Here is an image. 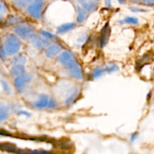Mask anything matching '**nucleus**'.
Listing matches in <instances>:
<instances>
[{
	"mask_svg": "<svg viewBox=\"0 0 154 154\" xmlns=\"http://www.w3.org/2000/svg\"><path fill=\"white\" fill-rule=\"evenodd\" d=\"M6 55L12 56L17 54L21 48V42L17 35L8 34L5 36L3 45Z\"/></svg>",
	"mask_w": 154,
	"mask_h": 154,
	"instance_id": "1",
	"label": "nucleus"
},
{
	"mask_svg": "<svg viewBox=\"0 0 154 154\" xmlns=\"http://www.w3.org/2000/svg\"><path fill=\"white\" fill-rule=\"evenodd\" d=\"M44 3H45L44 0H32L26 9L29 14L36 19L41 18Z\"/></svg>",
	"mask_w": 154,
	"mask_h": 154,
	"instance_id": "2",
	"label": "nucleus"
},
{
	"mask_svg": "<svg viewBox=\"0 0 154 154\" xmlns=\"http://www.w3.org/2000/svg\"><path fill=\"white\" fill-rule=\"evenodd\" d=\"M63 66H64L65 68L67 69L68 72L70 73L71 76H72V78H74L75 79L79 80V81L82 79V70H81V66H80L79 64L75 61V59L70 60V61L68 62L67 63H66V64L63 65Z\"/></svg>",
	"mask_w": 154,
	"mask_h": 154,
	"instance_id": "3",
	"label": "nucleus"
},
{
	"mask_svg": "<svg viewBox=\"0 0 154 154\" xmlns=\"http://www.w3.org/2000/svg\"><path fill=\"white\" fill-rule=\"evenodd\" d=\"M14 32L24 40H29L35 36L33 29L26 25L17 26L14 28Z\"/></svg>",
	"mask_w": 154,
	"mask_h": 154,
	"instance_id": "4",
	"label": "nucleus"
},
{
	"mask_svg": "<svg viewBox=\"0 0 154 154\" xmlns=\"http://www.w3.org/2000/svg\"><path fill=\"white\" fill-rule=\"evenodd\" d=\"M31 40L32 46L37 50H43L49 46V42L42 36L35 35Z\"/></svg>",
	"mask_w": 154,
	"mask_h": 154,
	"instance_id": "5",
	"label": "nucleus"
},
{
	"mask_svg": "<svg viewBox=\"0 0 154 154\" xmlns=\"http://www.w3.org/2000/svg\"><path fill=\"white\" fill-rule=\"evenodd\" d=\"M32 79V76L29 74H24L14 78V84L17 88L22 89L26 84L29 83Z\"/></svg>",
	"mask_w": 154,
	"mask_h": 154,
	"instance_id": "6",
	"label": "nucleus"
},
{
	"mask_svg": "<svg viewBox=\"0 0 154 154\" xmlns=\"http://www.w3.org/2000/svg\"><path fill=\"white\" fill-rule=\"evenodd\" d=\"M110 33H111V30H110L109 25L108 23H107L102 29L100 39H99V46L101 48H103L107 45L110 37Z\"/></svg>",
	"mask_w": 154,
	"mask_h": 154,
	"instance_id": "7",
	"label": "nucleus"
},
{
	"mask_svg": "<svg viewBox=\"0 0 154 154\" xmlns=\"http://www.w3.org/2000/svg\"><path fill=\"white\" fill-rule=\"evenodd\" d=\"M62 51V48L58 44H54L52 45H50L47 48L45 51V56L48 58H54L57 55H58Z\"/></svg>",
	"mask_w": 154,
	"mask_h": 154,
	"instance_id": "8",
	"label": "nucleus"
},
{
	"mask_svg": "<svg viewBox=\"0 0 154 154\" xmlns=\"http://www.w3.org/2000/svg\"><path fill=\"white\" fill-rule=\"evenodd\" d=\"M78 2L81 5L83 9L87 12H92L97 8V2L93 0H78Z\"/></svg>",
	"mask_w": 154,
	"mask_h": 154,
	"instance_id": "9",
	"label": "nucleus"
},
{
	"mask_svg": "<svg viewBox=\"0 0 154 154\" xmlns=\"http://www.w3.org/2000/svg\"><path fill=\"white\" fill-rule=\"evenodd\" d=\"M50 98L48 97V95L42 94L40 95L38 99L34 103V105L37 108H48V102H49Z\"/></svg>",
	"mask_w": 154,
	"mask_h": 154,
	"instance_id": "10",
	"label": "nucleus"
},
{
	"mask_svg": "<svg viewBox=\"0 0 154 154\" xmlns=\"http://www.w3.org/2000/svg\"><path fill=\"white\" fill-rule=\"evenodd\" d=\"M75 27H76V23H63L60 25V26L57 27V34H63V33H66L67 32L74 29Z\"/></svg>",
	"mask_w": 154,
	"mask_h": 154,
	"instance_id": "11",
	"label": "nucleus"
},
{
	"mask_svg": "<svg viewBox=\"0 0 154 154\" xmlns=\"http://www.w3.org/2000/svg\"><path fill=\"white\" fill-rule=\"evenodd\" d=\"M73 59L75 58H74V56L72 53L69 52V51H64V52L60 54V56L57 58V61L61 63V64L65 65L70 60H73Z\"/></svg>",
	"mask_w": 154,
	"mask_h": 154,
	"instance_id": "12",
	"label": "nucleus"
},
{
	"mask_svg": "<svg viewBox=\"0 0 154 154\" xmlns=\"http://www.w3.org/2000/svg\"><path fill=\"white\" fill-rule=\"evenodd\" d=\"M11 73L13 76L15 78L20 75L26 74V69L25 66H22V65H16V66H13L11 69Z\"/></svg>",
	"mask_w": 154,
	"mask_h": 154,
	"instance_id": "13",
	"label": "nucleus"
},
{
	"mask_svg": "<svg viewBox=\"0 0 154 154\" xmlns=\"http://www.w3.org/2000/svg\"><path fill=\"white\" fill-rule=\"evenodd\" d=\"M9 116L8 107L4 103L0 102V123L5 121Z\"/></svg>",
	"mask_w": 154,
	"mask_h": 154,
	"instance_id": "14",
	"label": "nucleus"
},
{
	"mask_svg": "<svg viewBox=\"0 0 154 154\" xmlns=\"http://www.w3.org/2000/svg\"><path fill=\"white\" fill-rule=\"evenodd\" d=\"M78 94H79V90L76 87H74L72 89V90L71 91L70 94L68 96L67 99L66 100V104L67 105H71L74 102V101L76 99V98L78 97Z\"/></svg>",
	"mask_w": 154,
	"mask_h": 154,
	"instance_id": "15",
	"label": "nucleus"
},
{
	"mask_svg": "<svg viewBox=\"0 0 154 154\" xmlns=\"http://www.w3.org/2000/svg\"><path fill=\"white\" fill-rule=\"evenodd\" d=\"M26 63V57L23 54H17L11 61V64L13 66H16V65L24 66Z\"/></svg>",
	"mask_w": 154,
	"mask_h": 154,
	"instance_id": "16",
	"label": "nucleus"
},
{
	"mask_svg": "<svg viewBox=\"0 0 154 154\" xmlns=\"http://www.w3.org/2000/svg\"><path fill=\"white\" fill-rule=\"evenodd\" d=\"M18 154H52L48 151H45V150H18Z\"/></svg>",
	"mask_w": 154,
	"mask_h": 154,
	"instance_id": "17",
	"label": "nucleus"
},
{
	"mask_svg": "<svg viewBox=\"0 0 154 154\" xmlns=\"http://www.w3.org/2000/svg\"><path fill=\"white\" fill-rule=\"evenodd\" d=\"M86 20V11L81 7H78V17H77V22L81 23Z\"/></svg>",
	"mask_w": 154,
	"mask_h": 154,
	"instance_id": "18",
	"label": "nucleus"
},
{
	"mask_svg": "<svg viewBox=\"0 0 154 154\" xmlns=\"http://www.w3.org/2000/svg\"><path fill=\"white\" fill-rule=\"evenodd\" d=\"M104 70H105V72H107V73H113L119 70V66L114 63H110L105 66Z\"/></svg>",
	"mask_w": 154,
	"mask_h": 154,
	"instance_id": "19",
	"label": "nucleus"
},
{
	"mask_svg": "<svg viewBox=\"0 0 154 154\" xmlns=\"http://www.w3.org/2000/svg\"><path fill=\"white\" fill-rule=\"evenodd\" d=\"M32 2V0H15L14 4L17 7L20 8H23L28 7L30 3Z\"/></svg>",
	"mask_w": 154,
	"mask_h": 154,
	"instance_id": "20",
	"label": "nucleus"
},
{
	"mask_svg": "<svg viewBox=\"0 0 154 154\" xmlns=\"http://www.w3.org/2000/svg\"><path fill=\"white\" fill-rule=\"evenodd\" d=\"M8 11L7 5L5 4V2L0 1V21L2 20L3 17L6 14Z\"/></svg>",
	"mask_w": 154,
	"mask_h": 154,
	"instance_id": "21",
	"label": "nucleus"
},
{
	"mask_svg": "<svg viewBox=\"0 0 154 154\" xmlns=\"http://www.w3.org/2000/svg\"><path fill=\"white\" fill-rule=\"evenodd\" d=\"M121 23H128V24H137L138 23V20L134 17H127L123 20H120Z\"/></svg>",
	"mask_w": 154,
	"mask_h": 154,
	"instance_id": "22",
	"label": "nucleus"
},
{
	"mask_svg": "<svg viewBox=\"0 0 154 154\" xmlns=\"http://www.w3.org/2000/svg\"><path fill=\"white\" fill-rule=\"evenodd\" d=\"M104 73H105V70H104V69L98 67L93 70L92 75H93V78H100V77H102Z\"/></svg>",
	"mask_w": 154,
	"mask_h": 154,
	"instance_id": "23",
	"label": "nucleus"
},
{
	"mask_svg": "<svg viewBox=\"0 0 154 154\" xmlns=\"http://www.w3.org/2000/svg\"><path fill=\"white\" fill-rule=\"evenodd\" d=\"M40 33L42 34V35L43 36V38H48V39H54L55 38V35L52 33L46 31V30H41Z\"/></svg>",
	"mask_w": 154,
	"mask_h": 154,
	"instance_id": "24",
	"label": "nucleus"
},
{
	"mask_svg": "<svg viewBox=\"0 0 154 154\" xmlns=\"http://www.w3.org/2000/svg\"><path fill=\"white\" fill-rule=\"evenodd\" d=\"M20 21V19L17 16H11L8 18L7 20V23L8 25H12V24H15V23H17L18 22Z\"/></svg>",
	"mask_w": 154,
	"mask_h": 154,
	"instance_id": "25",
	"label": "nucleus"
},
{
	"mask_svg": "<svg viewBox=\"0 0 154 154\" xmlns=\"http://www.w3.org/2000/svg\"><path fill=\"white\" fill-rule=\"evenodd\" d=\"M0 85L2 86L3 90H4L5 93H10V87H9L8 83H6L5 81H0Z\"/></svg>",
	"mask_w": 154,
	"mask_h": 154,
	"instance_id": "26",
	"label": "nucleus"
},
{
	"mask_svg": "<svg viewBox=\"0 0 154 154\" xmlns=\"http://www.w3.org/2000/svg\"><path fill=\"white\" fill-rule=\"evenodd\" d=\"M56 107H57V102H55V100H54L52 99H50L48 105V108L52 109V108H55Z\"/></svg>",
	"mask_w": 154,
	"mask_h": 154,
	"instance_id": "27",
	"label": "nucleus"
},
{
	"mask_svg": "<svg viewBox=\"0 0 154 154\" xmlns=\"http://www.w3.org/2000/svg\"><path fill=\"white\" fill-rule=\"evenodd\" d=\"M0 57H1V58L3 60H5L6 54L3 47H0Z\"/></svg>",
	"mask_w": 154,
	"mask_h": 154,
	"instance_id": "28",
	"label": "nucleus"
},
{
	"mask_svg": "<svg viewBox=\"0 0 154 154\" xmlns=\"http://www.w3.org/2000/svg\"><path fill=\"white\" fill-rule=\"evenodd\" d=\"M130 10L133 12H144V11H146V10H144V9H141V8H135V7L130 8Z\"/></svg>",
	"mask_w": 154,
	"mask_h": 154,
	"instance_id": "29",
	"label": "nucleus"
},
{
	"mask_svg": "<svg viewBox=\"0 0 154 154\" xmlns=\"http://www.w3.org/2000/svg\"><path fill=\"white\" fill-rule=\"evenodd\" d=\"M18 114H21V115H25V116H26V117H29V116H30L29 113L26 112V111H19V112H18Z\"/></svg>",
	"mask_w": 154,
	"mask_h": 154,
	"instance_id": "30",
	"label": "nucleus"
},
{
	"mask_svg": "<svg viewBox=\"0 0 154 154\" xmlns=\"http://www.w3.org/2000/svg\"><path fill=\"white\" fill-rule=\"evenodd\" d=\"M105 5L108 8H111V0H105Z\"/></svg>",
	"mask_w": 154,
	"mask_h": 154,
	"instance_id": "31",
	"label": "nucleus"
},
{
	"mask_svg": "<svg viewBox=\"0 0 154 154\" xmlns=\"http://www.w3.org/2000/svg\"><path fill=\"white\" fill-rule=\"evenodd\" d=\"M137 135H137L136 133H135V134H133V135H132V136H131V141H135V140L137 138Z\"/></svg>",
	"mask_w": 154,
	"mask_h": 154,
	"instance_id": "32",
	"label": "nucleus"
},
{
	"mask_svg": "<svg viewBox=\"0 0 154 154\" xmlns=\"http://www.w3.org/2000/svg\"><path fill=\"white\" fill-rule=\"evenodd\" d=\"M154 0H143L144 3H147V4H150V3H153Z\"/></svg>",
	"mask_w": 154,
	"mask_h": 154,
	"instance_id": "33",
	"label": "nucleus"
},
{
	"mask_svg": "<svg viewBox=\"0 0 154 154\" xmlns=\"http://www.w3.org/2000/svg\"><path fill=\"white\" fill-rule=\"evenodd\" d=\"M117 1H118L120 3H121V4H123V3H125V0H117Z\"/></svg>",
	"mask_w": 154,
	"mask_h": 154,
	"instance_id": "34",
	"label": "nucleus"
},
{
	"mask_svg": "<svg viewBox=\"0 0 154 154\" xmlns=\"http://www.w3.org/2000/svg\"><path fill=\"white\" fill-rule=\"evenodd\" d=\"M93 1H95V2H97L98 0H93Z\"/></svg>",
	"mask_w": 154,
	"mask_h": 154,
	"instance_id": "35",
	"label": "nucleus"
}]
</instances>
